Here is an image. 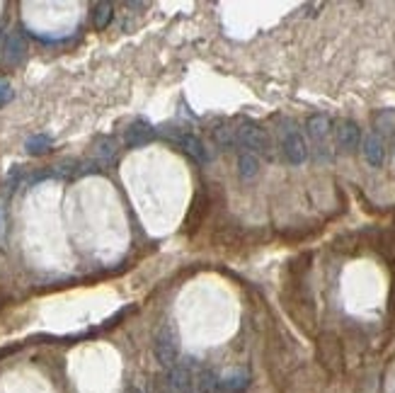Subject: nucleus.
<instances>
[{
	"label": "nucleus",
	"instance_id": "9",
	"mask_svg": "<svg viewBox=\"0 0 395 393\" xmlns=\"http://www.w3.org/2000/svg\"><path fill=\"white\" fill-rule=\"evenodd\" d=\"M170 389L175 393H192V391H194V371H192V365L172 367Z\"/></svg>",
	"mask_w": 395,
	"mask_h": 393
},
{
	"label": "nucleus",
	"instance_id": "20",
	"mask_svg": "<svg viewBox=\"0 0 395 393\" xmlns=\"http://www.w3.org/2000/svg\"><path fill=\"white\" fill-rule=\"evenodd\" d=\"M10 100H12V87H10V83L5 78H0V107L8 105Z\"/></svg>",
	"mask_w": 395,
	"mask_h": 393
},
{
	"label": "nucleus",
	"instance_id": "22",
	"mask_svg": "<svg viewBox=\"0 0 395 393\" xmlns=\"http://www.w3.org/2000/svg\"><path fill=\"white\" fill-rule=\"evenodd\" d=\"M131 393H141V391H138V389H133V391H131Z\"/></svg>",
	"mask_w": 395,
	"mask_h": 393
},
{
	"label": "nucleus",
	"instance_id": "21",
	"mask_svg": "<svg viewBox=\"0 0 395 393\" xmlns=\"http://www.w3.org/2000/svg\"><path fill=\"white\" fill-rule=\"evenodd\" d=\"M49 144H51V141H49L47 136H34V139L29 141L27 146H29V151H32V153H39V151H44Z\"/></svg>",
	"mask_w": 395,
	"mask_h": 393
},
{
	"label": "nucleus",
	"instance_id": "17",
	"mask_svg": "<svg viewBox=\"0 0 395 393\" xmlns=\"http://www.w3.org/2000/svg\"><path fill=\"white\" fill-rule=\"evenodd\" d=\"M214 141L221 146V149H233V146L238 144V139H235V126L219 124L214 129Z\"/></svg>",
	"mask_w": 395,
	"mask_h": 393
},
{
	"label": "nucleus",
	"instance_id": "8",
	"mask_svg": "<svg viewBox=\"0 0 395 393\" xmlns=\"http://www.w3.org/2000/svg\"><path fill=\"white\" fill-rule=\"evenodd\" d=\"M335 139H337V146L342 151H354L362 141V131H359L357 122L352 119H342L337 122V129H335Z\"/></svg>",
	"mask_w": 395,
	"mask_h": 393
},
{
	"label": "nucleus",
	"instance_id": "16",
	"mask_svg": "<svg viewBox=\"0 0 395 393\" xmlns=\"http://www.w3.org/2000/svg\"><path fill=\"white\" fill-rule=\"evenodd\" d=\"M95 158L100 160L102 165H110L112 160L117 158V141L110 139V136H105V139L97 141V146H95Z\"/></svg>",
	"mask_w": 395,
	"mask_h": 393
},
{
	"label": "nucleus",
	"instance_id": "18",
	"mask_svg": "<svg viewBox=\"0 0 395 393\" xmlns=\"http://www.w3.org/2000/svg\"><path fill=\"white\" fill-rule=\"evenodd\" d=\"M376 129L381 131V134H391V131L395 129V112L393 110H383L381 115L376 117Z\"/></svg>",
	"mask_w": 395,
	"mask_h": 393
},
{
	"label": "nucleus",
	"instance_id": "7",
	"mask_svg": "<svg viewBox=\"0 0 395 393\" xmlns=\"http://www.w3.org/2000/svg\"><path fill=\"white\" fill-rule=\"evenodd\" d=\"M209 196L206 192H196L194 199H192V206H190V214H187V221H185V233L187 235H194L199 231V226L206 221V214H209Z\"/></svg>",
	"mask_w": 395,
	"mask_h": 393
},
{
	"label": "nucleus",
	"instance_id": "1",
	"mask_svg": "<svg viewBox=\"0 0 395 393\" xmlns=\"http://www.w3.org/2000/svg\"><path fill=\"white\" fill-rule=\"evenodd\" d=\"M153 352H156V360L162 367H175L177 357H180V335H177V328L172 323H165L158 331Z\"/></svg>",
	"mask_w": 395,
	"mask_h": 393
},
{
	"label": "nucleus",
	"instance_id": "13",
	"mask_svg": "<svg viewBox=\"0 0 395 393\" xmlns=\"http://www.w3.org/2000/svg\"><path fill=\"white\" fill-rule=\"evenodd\" d=\"M238 173L243 180H253L258 178L260 173V160L255 153H250V151H245V153L238 156Z\"/></svg>",
	"mask_w": 395,
	"mask_h": 393
},
{
	"label": "nucleus",
	"instance_id": "10",
	"mask_svg": "<svg viewBox=\"0 0 395 393\" xmlns=\"http://www.w3.org/2000/svg\"><path fill=\"white\" fill-rule=\"evenodd\" d=\"M364 158H367V163L373 165V168H381V165H383L386 149H383V139L376 134V131L364 139Z\"/></svg>",
	"mask_w": 395,
	"mask_h": 393
},
{
	"label": "nucleus",
	"instance_id": "12",
	"mask_svg": "<svg viewBox=\"0 0 395 393\" xmlns=\"http://www.w3.org/2000/svg\"><path fill=\"white\" fill-rule=\"evenodd\" d=\"M153 136H156V131H153L151 124H146V122H133L129 126V131H126V144L143 146V144H148Z\"/></svg>",
	"mask_w": 395,
	"mask_h": 393
},
{
	"label": "nucleus",
	"instance_id": "14",
	"mask_svg": "<svg viewBox=\"0 0 395 393\" xmlns=\"http://www.w3.org/2000/svg\"><path fill=\"white\" fill-rule=\"evenodd\" d=\"M219 391V376L216 371L204 369L199 371V376H194V391L192 393H216Z\"/></svg>",
	"mask_w": 395,
	"mask_h": 393
},
{
	"label": "nucleus",
	"instance_id": "2",
	"mask_svg": "<svg viewBox=\"0 0 395 393\" xmlns=\"http://www.w3.org/2000/svg\"><path fill=\"white\" fill-rule=\"evenodd\" d=\"M235 139L240 146L250 149V153H267L269 151V136L260 124L255 122H243V124L235 129Z\"/></svg>",
	"mask_w": 395,
	"mask_h": 393
},
{
	"label": "nucleus",
	"instance_id": "11",
	"mask_svg": "<svg viewBox=\"0 0 395 393\" xmlns=\"http://www.w3.org/2000/svg\"><path fill=\"white\" fill-rule=\"evenodd\" d=\"M177 141H180L182 151H185L187 156H192V158H194L196 163H206V160L211 158V156L206 153V149H204V144H201V139H196L194 134H182Z\"/></svg>",
	"mask_w": 395,
	"mask_h": 393
},
{
	"label": "nucleus",
	"instance_id": "3",
	"mask_svg": "<svg viewBox=\"0 0 395 393\" xmlns=\"http://www.w3.org/2000/svg\"><path fill=\"white\" fill-rule=\"evenodd\" d=\"M318 360L330 371L342 369V345H339V337L335 333H323L318 337Z\"/></svg>",
	"mask_w": 395,
	"mask_h": 393
},
{
	"label": "nucleus",
	"instance_id": "5",
	"mask_svg": "<svg viewBox=\"0 0 395 393\" xmlns=\"http://www.w3.org/2000/svg\"><path fill=\"white\" fill-rule=\"evenodd\" d=\"M281 149H284V156L291 165H301L308 158V144H305L301 131L296 129L294 124L284 131V144H281Z\"/></svg>",
	"mask_w": 395,
	"mask_h": 393
},
{
	"label": "nucleus",
	"instance_id": "15",
	"mask_svg": "<svg viewBox=\"0 0 395 393\" xmlns=\"http://www.w3.org/2000/svg\"><path fill=\"white\" fill-rule=\"evenodd\" d=\"M112 17H115V5L112 3H97L95 10H92V24H95V29H107L112 22Z\"/></svg>",
	"mask_w": 395,
	"mask_h": 393
},
{
	"label": "nucleus",
	"instance_id": "4",
	"mask_svg": "<svg viewBox=\"0 0 395 393\" xmlns=\"http://www.w3.org/2000/svg\"><path fill=\"white\" fill-rule=\"evenodd\" d=\"M305 131H308L310 141L315 144V153L318 158H330L328 151V136H330V119L325 115H313L305 122Z\"/></svg>",
	"mask_w": 395,
	"mask_h": 393
},
{
	"label": "nucleus",
	"instance_id": "6",
	"mask_svg": "<svg viewBox=\"0 0 395 393\" xmlns=\"http://www.w3.org/2000/svg\"><path fill=\"white\" fill-rule=\"evenodd\" d=\"M24 53H27V42H24L22 32H19V29L8 32V37H5V42H3V66H8V68L19 66Z\"/></svg>",
	"mask_w": 395,
	"mask_h": 393
},
{
	"label": "nucleus",
	"instance_id": "19",
	"mask_svg": "<svg viewBox=\"0 0 395 393\" xmlns=\"http://www.w3.org/2000/svg\"><path fill=\"white\" fill-rule=\"evenodd\" d=\"M248 381H250V376L245 374V371H240L238 376H230V379H226L224 389L228 391V393H238V391L248 389Z\"/></svg>",
	"mask_w": 395,
	"mask_h": 393
}]
</instances>
